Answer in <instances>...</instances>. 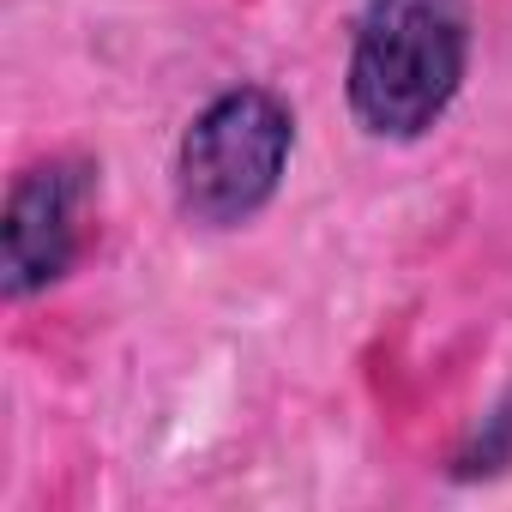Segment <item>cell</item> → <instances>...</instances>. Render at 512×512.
Masks as SVG:
<instances>
[{
  "mask_svg": "<svg viewBox=\"0 0 512 512\" xmlns=\"http://www.w3.org/2000/svg\"><path fill=\"white\" fill-rule=\"evenodd\" d=\"M470 73V0H362L344 97L368 139L410 145L440 127Z\"/></svg>",
  "mask_w": 512,
  "mask_h": 512,
  "instance_id": "1",
  "label": "cell"
},
{
  "mask_svg": "<svg viewBox=\"0 0 512 512\" xmlns=\"http://www.w3.org/2000/svg\"><path fill=\"white\" fill-rule=\"evenodd\" d=\"M296 157V115L266 85L217 91L175 145V205L199 229H241L284 187Z\"/></svg>",
  "mask_w": 512,
  "mask_h": 512,
  "instance_id": "2",
  "label": "cell"
},
{
  "mask_svg": "<svg viewBox=\"0 0 512 512\" xmlns=\"http://www.w3.org/2000/svg\"><path fill=\"white\" fill-rule=\"evenodd\" d=\"M91 193H97V169L85 157H49L13 181L7 217H0V247H7L0 284H7V302H31L79 266Z\"/></svg>",
  "mask_w": 512,
  "mask_h": 512,
  "instance_id": "3",
  "label": "cell"
},
{
  "mask_svg": "<svg viewBox=\"0 0 512 512\" xmlns=\"http://www.w3.org/2000/svg\"><path fill=\"white\" fill-rule=\"evenodd\" d=\"M506 464H512V392L482 416V428L470 434V446L452 458V476L458 482H476V476H494Z\"/></svg>",
  "mask_w": 512,
  "mask_h": 512,
  "instance_id": "4",
  "label": "cell"
}]
</instances>
